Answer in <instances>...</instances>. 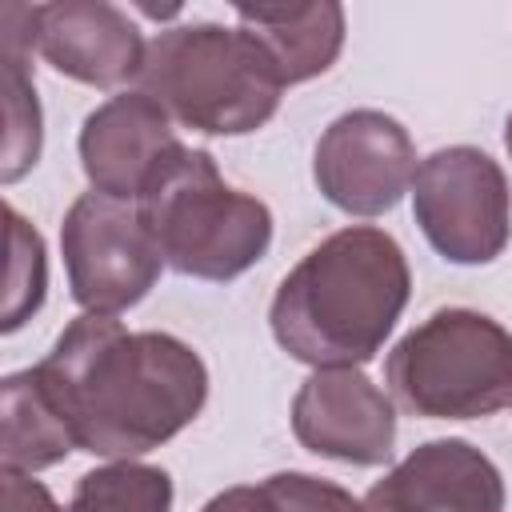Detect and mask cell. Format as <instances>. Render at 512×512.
Instances as JSON below:
<instances>
[{
	"label": "cell",
	"mask_w": 512,
	"mask_h": 512,
	"mask_svg": "<svg viewBox=\"0 0 512 512\" xmlns=\"http://www.w3.org/2000/svg\"><path fill=\"white\" fill-rule=\"evenodd\" d=\"M504 148H508V156H512V112H508V120H504Z\"/></svg>",
	"instance_id": "cell-21"
},
{
	"label": "cell",
	"mask_w": 512,
	"mask_h": 512,
	"mask_svg": "<svg viewBox=\"0 0 512 512\" xmlns=\"http://www.w3.org/2000/svg\"><path fill=\"white\" fill-rule=\"evenodd\" d=\"M236 24L252 32L272 56L284 88L324 76L344 48V8L336 0L312 4H236Z\"/></svg>",
	"instance_id": "cell-13"
},
{
	"label": "cell",
	"mask_w": 512,
	"mask_h": 512,
	"mask_svg": "<svg viewBox=\"0 0 512 512\" xmlns=\"http://www.w3.org/2000/svg\"><path fill=\"white\" fill-rule=\"evenodd\" d=\"M140 216L164 264L192 280L228 284L264 260L272 212L260 196L232 188L212 152L180 144L140 196Z\"/></svg>",
	"instance_id": "cell-4"
},
{
	"label": "cell",
	"mask_w": 512,
	"mask_h": 512,
	"mask_svg": "<svg viewBox=\"0 0 512 512\" xmlns=\"http://www.w3.org/2000/svg\"><path fill=\"white\" fill-rule=\"evenodd\" d=\"M36 52L60 76L112 92L140 80L148 44L136 20L108 0H52L36 4Z\"/></svg>",
	"instance_id": "cell-11"
},
{
	"label": "cell",
	"mask_w": 512,
	"mask_h": 512,
	"mask_svg": "<svg viewBox=\"0 0 512 512\" xmlns=\"http://www.w3.org/2000/svg\"><path fill=\"white\" fill-rule=\"evenodd\" d=\"M412 216L448 264H492L512 236L508 176L472 144L436 148L416 168Z\"/></svg>",
	"instance_id": "cell-6"
},
{
	"label": "cell",
	"mask_w": 512,
	"mask_h": 512,
	"mask_svg": "<svg viewBox=\"0 0 512 512\" xmlns=\"http://www.w3.org/2000/svg\"><path fill=\"white\" fill-rule=\"evenodd\" d=\"M412 296L408 256L392 232L348 224L324 236L276 288V344L312 368H360L392 336Z\"/></svg>",
	"instance_id": "cell-2"
},
{
	"label": "cell",
	"mask_w": 512,
	"mask_h": 512,
	"mask_svg": "<svg viewBox=\"0 0 512 512\" xmlns=\"http://www.w3.org/2000/svg\"><path fill=\"white\" fill-rule=\"evenodd\" d=\"M0 412H4V468L16 472H44L60 464L76 440L72 428L52 400L48 384L40 380L36 364L24 372H8L0 384Z\"/></svg>",
	"instance_id": "cell-15"
},
{
	"label": "cell",
	"mask_w": 512,
	"mask_h": 512,
	"mask_svg": "<svg viewBox=\"0 0 512 512\" xmlns=\"http://www.w3.org/2000/svg\"><path fill=\"white\" fill-rule=\"evenodd\" d=\"M292 436L312 456L376 468L396 444V404L360 368H312L292 396Z\"/></svg>",
	"instance_id": "cell-9"
},
{
	"label": "cell",
	"mask_w": 512,
	"mask_h": 512,
	"mask_svg": "<svg viewBox=\"0 0 512 512\" xmlns=\"http://www.w3.org/2000/svg\"><path fill=\"white\" fill-rule=\"evenodd\" d=\"M64 512H172V476L156 464L112 460L76 480Z\"/></svg>",
	"instance_id": "cell-16"
},
{
	"label": "cell",
	"mask_w": 512,
	"mask_h": 512,
	"mask_svg": "<svg viewBox=\"0 0 512 512\" xmlns=\"http://www.w3.org/2000/svg\"><path fill=\"white\" fill-rule=\"evenodd\" d=\"M384 380L412 416H492L512 404V332L476 308H440L388 352Z\"/></svg>",
	"instance_id": "cell-5"
},
{
	"label": "cell",
	"mask_w": 512,
	"mask_h": 512,
	"mask_svg": "<svg viewBox=\"0 0 512 512\" xmlns=\"http://www.w3.org/2000/svg\"><path fill=\"white\" fill-rule=\"evenodd\" d=\"M8 292H4V332H16L32 312H40L44 292H48V260H44V240L40 232L8 204Z\"/></svg>",
	"instance_id": "cell-17"
},
{
	"label": "cell",
	"mask_w": 512,
	"mask_h": 512,
	"mask_svg": "<svg viewBox=\"0 0 512 512\" xmlns=\"http://www.w3.org/2000/svg\"><path fill=\"white\" fill-rule=\"evenodd\" d=\"M36 48V4H4L0 8V60H4V160L0 180L16 184L36 160L44 144V120L36 84L28 72V52Z\"/></svg>",
	"instance_id": "cell-14"
},
{
	"label": "cell",
	"mask_w": 512,
	"mask_h": 512,
	"mask_svg": "<svg viewBox=\"0 0 512 512\" xmlns=\"http://www.w3.org/2000/svg\"><path fill=\"white\" fill-rule=\"evenodd\" d=\"M416 144L408 128L380 108H352L336 116L312 152V180L320 196L348 216L392 212L416 180Z\"/></svg>",
	"instance_id": "cell-8"
},
{
	"label": "cell",
	"mask_w": 512,
	"mask_h": 512,
	"mask_svg": "<svg viewBox=\"0 0 512 512\" xmlns=\"http://www.w3.org/2000/svg\"><path fill=\"white\" fill-rule=\"evenodd\" d=\"M264 488L272 492L280 512H364V504L348 488L312 472H272Z\"/></svg>",
	"instance_id": "cell-18"
},
{
	"label": "cell",
	"mask_w": 512,
	"mask_h": 512,
	"mask_svg": "<svg viewBox=\"0 0 512 512\" xmlns=\"http://www.w3.org/2000/svg\"><path fill=\"white\" fill-rule=\"evenodd\" d=\"M68 292L84 312L120 316L160 280L164 256L140 216V204L84 192L60 224Z\"/></svg>",
	"instance_id": "cell-7"
},
{
	"label": "cell",
	"mask_w": 512,
	"mask_h": 512,
	"mask_svg": "<svg viewBox=\"0 0 512 512\" xmlns=\"http://www.w3.org/2000/svg\"><path fill=\"white\" fill-rule=\"evenodd\" d=\"M140 92L192 132L244 136L276 116L284 80L252 32L196 20L148 44Z\"/></svg>",
	"instance_id": "cell-3"
},
{
	"label": "cell",
	"mask_w": 512,
	"mask_h": 512,
	"mask_svg": "<svg viewBox=\"0 0 512 512\" xmlns=\"http://www.w3.org/2000/svg\"><path fill=\"white\" fill-rule=\"evenodd\" d=\"M72 440L88 456L136 460L180 436L208 400V368L172 332H128L116 316L84 312L36 364Z\"/></svg>",
	"instance_id": "cell-1"
},
{
	"label": "cell",
	"mask_w": 512,
	"mask_h": 512,
	"mask_svg": "<svg viewBox=\"0 0 512 512\" xmlns=\"http://www.w3.org/2000/svg\"><path fill=\"white\" fill-rule=\"evenodd\" d=\"M200 512H280V504L272 500L264 484H236V488L216 492Z\"/></svg>",
	"instance_id": "cell-20"
},
{
	"label": "cell",
	"mask_w": 512,
	"mask_h": 512,
	"mask_svg": "<svg viewBox=\"0 0 512 512\" xmlns=\"http://www.w3.org/2000/svg\"><path fill=\"white\" fill-rule=\"evenodd\" d=\"M76 148L92 192L140 204L152 176L180 148V136L172 128V116L148 92L132 88L116 92L84 116Z\"/></svg>",
	"instance_id": "cell-10"
},
{
	"label": "cell",
	"mask_w": 512,
	"mask_h": 512,
	"mask_svg": "<svg viewBox=\"0 0 512 512\" xmlns=\"http://www.w3.org/2000/svg\"><path fill=\"white\" fill-rule=\"evenodd\" d=\"M0 492H4V512H60V504L52 500V492L40 480H32V472L4 468Z\"/></svg>",
	"instance_id": "cell-19"
},
{
	"label": "cell",
	"mask_w": 512,
	"mask_h": 512,
	"mask_svg": "<svg viewBox=\"0 0 512 512\" xmlns=\"http://www.w3.org/2000/svg\"><path fill=\"white\" fill-rule=\"evenodd\" d=\"M364 512H504L500 468L468 440L416 444L360 500Z\"/></svg>",
	"instance_id": "cell-12"
}]
</instances>
